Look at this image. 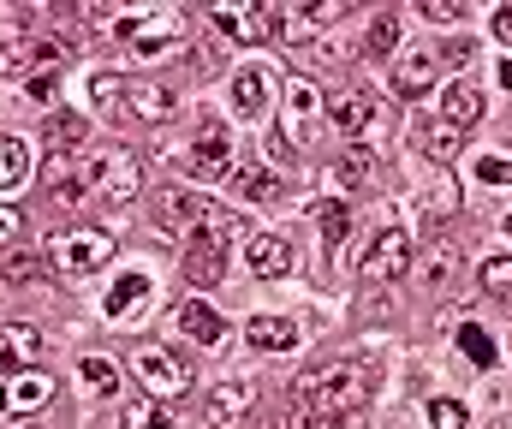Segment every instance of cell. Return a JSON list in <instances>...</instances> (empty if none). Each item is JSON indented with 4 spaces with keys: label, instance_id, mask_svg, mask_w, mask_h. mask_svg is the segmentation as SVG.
I'll return each mask as SVG.
<instances>
[{
    "label": "cell",
    "instance_id": "e0dca14e",
    "mask_svg": "<svg viewBox=\"0 0 512 429\" xmlns=\"http://www.w3.org/2000/svg\"><path fill=\"white\" fill-rule=\"evenodd\" d=\"M173 322H179V334H185V340H197V346H209V352L227 340V322H221V310H209L203 298H185Z\"/></svg>",
    "mask_w": 512,
    "mask_h": 429
},
{
    "label": "cell",
    "instance_id": "f546056e",
    "mask_svg": "<svg viewBox=\"0 0 512 429\" xmlns=\"http://www.w3.org/2000/svg\"><path fill=\"white\" fill-rule=\"evenodd\" d=\"M316 215H322L328 245L340 251V245H346V233H352V209H346V197H322V203H316Z\"/></svg>",
    "mask_w": 512,
    "mask_h": 429
},
{
    "label": "cell",
    "instance_id": "f6af8a7d",
    "mask_svg": "<svg viewBox=\"0 0 512 429\" xmlns=\"http://www.w3.org/2000/svg\"><path fill=\"white\" fill-rule=\"evenodd\" d=\"M495 36H501V42H512V6H501V12H495Z\"/></svg>",
    "mask_w": 512,
    "mask_h": 429
},
{
    "label": "cell",
    "instance_id": "ab89813d",
    "mask_svg": "<svg viewBox=\"0 0 512 429\" xmlns=\"http://www.w3.org/2000/svg\"><path fill=\"white\" fill-rule=\"evenodd\" d=\"M0 263H6V275H12V281H42V263H36L30 251H6Z\"/></svg>",
    "mask_w": 512,
    "mask_h": 429
},
{
    "label": "cell",
    "instance_id": "83f0119b",
    "mask_svg": "<svg viewBox=\"0 0 512 429\" xmlns=\"http://www.w3.org/2000/svg\"><path fill=\"white\" fill-rule=\"evenodd\" d=\"M78 382H84L90 394H114V388H120V364L90 352V358H78Z\"/></svg>",
    "mask_w": 512,
    "mask_h": 429
},
{
    "label": "cell",
    "instance_id": "f1b7e54d",
    "mask_svg": "<svg viewBox=\"0 0 512 429\" xmlns=\"http://www.w3.org/2000/svg\"><path fill=\"white\" fill-rule=\"evenodd\" d=\"M417 138H423V149H429L435 161H453V155L465 149V132H459V126H447V120H429Z\"/></svg>",
    "mask_w": 512,
    "mask_h": 429
},
{
    "label": "cell",
    "instance_id": "cb8c5ba5",
    "mask_svg": "<svg viewBox=\"0 0 512 429\" xmlns=\"http://www.w3.org/2000/svg\"><path fill=\"white\" fill-rule=\"evenodd\" d=\"M126 108L137 114V120L155 126V120L173 114V90H167V84H126Z\"/></svg>",
    "mask_w": 512,
    "mask_h": 429
},
{
    "label": "cell",
    "instance_id": "ac0fdd59",
    "mask_svg": "<svg viewBox=\"0 0 512 429\" xmlns=\"http://www.w3.org/2000/svg\"><path fill=\"white\" fill-rule=\"evenodd\" d=\"M215 24L227 30V36H239V42H268L274 36V6H221L215 12Z\"/></svg>",
    "mask_w": 512,
    "mask_h": 429
},
{
    "label": "cell",
    "instance_id": "74e56055",
    "mask_svg": "<svg viewBox=\"0 0 512 429\" xmlns=\"http://www.w3.org/2000/svg\"><path fill=\"white\" fill-rule=\"evenodd\" d=\"M423 209H429V215H441V209L453 215V209H459V185H453V179H441V185H429V191H423Z\"/></svg>",
    "mask_w": 512,
    "mask_h": 429
},
{
    "label": "cell",
    "instance_id": "bcb514c9",
    "mask_svg": "<svg viewBox=\"0 0 512 429\" xmlns=\"http://www.w3.org/2000/svg\"><path fill=\"white\" fill-rule=\"evenodd\" d=\"M501 84L512 90V60H501Z\"/></svg>",
    "mask_w": 512,
    "mask_h": 429
},
{
    "label": "cell",
    "instance_id": "4316f807",
    "mask_svg": "<svg viewBox=\"0 0 512 429\" xmlns=\"http://www.w3.org/2000/svg\"><path fill=\"white\" fill-rule=\"evenodd\" d=\"M24 179H30V143L0 138V191H18Z\"/></svg>",
    "mask_w": 512,
    "mask_h": 429
},
{
    "label": "cell",
    "instance_id": "5b68a950",
    "mask_svg": "<svg viewBox=\"0 0 512 429\" xmlns=\"http://www.w3.org/2000/svg\"><path fill=\"white\" fill-rule=\"evenodd\" d=\"M48 263H54V275H66V281L96 275V269H108V263H114V239H108V233H96V227L54 233V239H48Z\"/></svg>",
    "mask_w": 512,
    "mask_h": 429
},
{
    "label": "cell",
    "instance_id": "e575fe53",
    "mask_svg": "<svg viewBox=\"0 0 512 429\" xmlns=\"http://www.w3.org/2000/svg\"><path fill=\"white\" fill-rule=\"evenodd\" d=\"M24 233H30V221H24V209H12V203H0V257H6V251H12V245L24 239Z\"/></svg>",
    "mask_w": 512,
    "mask_h": 429
},
{
    "label": "cell",
    "instance_id": "1f68e13d",
    "mask_svg": "<svg viewBox=\"0 0 512 429\" xmlns=\"http://www.w3.org/2000/svg\"><path fill=\"white\" fill-rule=\"evenodd\" d=\"M90 102L114 114V108L126 102V78H114V72H90Z\"/></svg>",
    "mask_w": 512,
    "mask_h": 429
},
{
    "label": "cell",
    "instance_id": "9a60e30c",
    "mask_svg": "<svg viewBox=\"0 0 512 429\" xmlns=\"http://www.w3.org/2000/svg\"><path fill=\"white\" fill-rule=\"evenodd\" d=\"M268 96H274V84H268L262 66H239V72H233V114H239V120H262V114L274 108Z\"/></svg>",
    "mask_w": 512,
    "mask_h": 429
},
{
    "label": "cell",
    "instance_id": "d6986e66",
    "mask_svg": "<svg viewBox=\"0 0 512 429\" xmlns=\"http://www.w3.org/2000/svg\"><path fill=\"white\" fill-rule=\"evenodd\" d=\"M441 120L447 126H477L483 120V84H471V78H453L447 90H441Z\"/></svg>",
    "mask_w": 512,
    "mask_h": 429
},
{
    "label": "cell",
    "instance_id": "d4e9b609",
    "mask_svg": "<svg viewBox=\"0 0 512 429\" xmlns=\"http://www.w3.org/2000/svg\"><path fill=\"white\" fill-rule=\"evenodd\" d=\"M233 197H245V203H274V197H280V173H274V167H239V173H233Z\"/></svg>",
    "mask_w": 512,
    "mask_h": 429
},
{
    "label": "cell",
    "instance_id": "30bf717a",
    "mask_svg": "<svg viewBox=\"0 0 512 429\" xmlns=\"http://www.w3.org/2000/svg\"><path fill=\"white\" fill-rule=\"evenodd\" d=\"M251 406H256V382L251 376H221V382L209 388V412H203V418H209V429H233Z\"/></svg>",
    "mask_w": 512,
    "mask_h": 429
},
{
    "label": "cell",
    "instance_id": "4fadbf2b",
    "mask_svg": "<svg viewBox=\"0 0 512 429\" xmlns=\"http://www.w3.org/2000/svg\"><path fill=\"white\" fill-rule=\"evenodd\" d=\"M42 358V328L30 322H0V376H18L24 364Z\"/></svg>",
    "mask_w": 512,
    "mask_h": 429
},
{
    "label": "cell",
    "instance_id": "8992f818",
    "mask_svg": "<svg viewBox=\"0 0 512 429\" xmlns=\"http://www.w3.org/2000/svg\"><path fill=\"white\" fill-rule=\"evenodd\" d=\"M131 370L143 376L149 400H179V394H191V388H197L191 364H185L179 352H167V346H143V352L131 358Z\"/></svg>",
    "mask_w": 512,
    "mask_h": 429
},
{
    "label": "cell",
    "instance_id": "6da1fadb",
    "mask_svg": "<svg viewBox=\"0 0 512 429\" xmlns=\"http://www.w3.org/2000/svg\"><path fill=\"white\" fill-rule=\"evenodd\" d=\"M370 382H376L370 364H358V358H322V364H310L292 388H298V412H310V418H322V424H340V418L364 412Z\"/></svg>",
    "mask_w": 512,
    "mask_h": 429
},
{
    "label": "cell",
    "instance_id": "ba28073f",
    "mask_svg": "<svg viewBox=\"0 0 512 429\" xmlns=\"http://www.w3.org/2000/svg\"><path fill=\"white\" fill-rule=\"evenodd\" d=\"M405 269H411V239H405L399 227H387V233H376V239H370V251L358 257V281H370V286L399 281Z\"/></svg>",
    "mask_w": 512,
    "mask_h": 429
},
{
    "label": "cell",
    "instance_id": "c3c4849f",
    "mask_svg": "<svg viewBox=\"0 0 512 429\" xmlns=\"http://www.w3.org/2000/svg\"><path fill=\"white\" fill-rule=\"evenodd\" d=\"M507 233H512V221H507Z\"/></svg>",
    "mask_w": 512,
    "mask_h": 429
},
{
    "label": "cell",
    "instance_id": "8fae6325",
    "mask_svg": "<svg viewBox=\"0 0 512 429\" xmlns=\"http://www.w3.org/2000/svg\"><path fill=\"white\" fill-rule=\"evenodd\" d=\"M328 120H334L346 138H370L376 120H382V102H376L370 90H340V96L328 102Z\"/></svg>",
    "mask_w": 512,
    "mask_h": 429
},
{
    "label": "cell",
    "instance_id": "d590c367",
    "mask_svg": "<svg viewBox=\"0 0 512 429\" xmlns=\"http://www.w3.org/2000/svg\"><path fill=\"white\" fill-rule=\"evenodd\" d=\"M120 418H126V429H167L161 424V400H131Z\"/></svg>",
    "mask_w": 512,
    "mask_h": 429
},
{
    "label": "cell",
    "instance_id": "5bb4252c",
    "mask_svg": "<svg viewBox=\"0 0 512 429\" xmlns=\"http://www.w3.org/2000/svg\"><path fill=\"white\" fill-rule=\"evenodd\" d=\"M245 263H251L256 281H280V275H292V245L280 233H251L245 239Z\"/></svg>",
    "mask_w": 512,
    "mask_h": 429
},
{
    "label": "cell",
    "instance_id": "7a4b0ae2",
    "mask_svg": "<svg viewBox=\"0 0 512 429\" xmlns=\"http://www.w3.org/2000/svg\"><path fill=\"white\" fill-rule=\"evenodd\" d=\"M84 161V197H102V203H131L137 185H143V161L126 143H108V149H90L78 155Z\"/></svg>",
    "mask_w": 512,
    "mask_h": 429
},
{
    "label": "cell",
    "instance_id": "b9f144b4",
    "mask_svg": "<svg viewBox=\"0 0 512 429\" xmlns=\"http://www.w3.org/2000/svg\"><path fill=\"white\" fill-rule=\"evenodd\" d=\"M268 429H334V424H322V418H310V412H298V406H292V412H280Z\"/></svg>",
    "mask_w": 512,
    "mask_h": 429
},
{
    "label": "cell",
    "instance_id": "7c38bea8",
    "mask_svg": "<svg viewBox=\"0 0 512 429\" xmlns=\"http://www.w3.org/2000/svg\"><path fill=\"white\" fill-rule=\"evenodd\" d=\"M209 215H215V203L197 197V191H161V197H155V221H161L167 233H197Z\"/></svg>",
    "mask_w": 512,
    "mask_h": 429
},
{
    "label": "cell",
    "instance_id": "7dc6e473",
    "mask_svg": "<svg viewBox=\"0 0 512 429\" xmlns=\"http://www.w3.org/2000/svg\"><path fill=\"white\" fill-rule=\"evenodd\" d=\"M6 406H12V400H6V382H0V412H6Z\"/></svg>",
    "mask_w": 512,
    "mask_h": 429
},
{
    "label": "cell",
    "instance_id": "836d02e7",
    "mask_svg": "<svg viewBox=\"0 0 512 429\" xmlns=\"http://www.w3.org/2000/svg\"><path fill=\"white\" fill-rule=\"evenodd\" d=\"M477 281H483V292H501V298H512V257H489V263L477 269Z\"/></svg>",
    "mask_w": 512,
    "mask_h": 429
},
{
    "label": "cell",
    "instance_id": "277c9868",
    "mask_svg": "<svg viewBox=\"0 0 512 429\" xmlns=\"http://www.w3.org/2000/svg\"><path fill=\"white\" fill-rule=\"evenodd\" d=\"M114 30L126 36L143 60H155V54H167V48H179V42H185L191 18H185L179 6H155V12H126V18H114Z\"/></svg>",
    "mask_w": 512,
    "mask_h": 429
},
{
    "label": "cell",
    "instance_id": "7bdbcfd3",
    "mask_svg": "<svg viewBox=\"0 0 512 429\" xmlns=\"http://www.w3.org/2000/svg\"><path fill=\"white\" fill-rule=\"evenodd\" d=\"M459 12L465 6H453V0H423V18L429 24H459Z\"/></svg>",
    "mask_w": 512,
    "mask_h": 429
},
{
    "label": "cell",
    "instance_id": "44dd1931",
    "mask_svg": "<svg viewBox=\"0 0 512 429\" xmlns=\"http://www.w3.org/2000/svg\"><path fill=\"white\" fill-rule=\"evenodd\" d=\"M245 340H251V352H292L304 334H298L292 316H251L245 322Z\"/></svg>",
    "mask_w": 512,
    "mask_h": 429
},
{
    "label": "cell",
    "instance_id": "4dcf8cb0",
    "mask_svg": "<svg viewBox=\"0 0 512 429\" xmlns=\"http://www.w3.org/2000/svg\"><path fill=\"white\" fill-rule=\"evenodd\" d=\"M405 42V18L399 12H376L370 18V54H393Z\"/></svg>",
    "mask_w": 512,
    "mask_h": 429
},
{
    "label": "cell",
    "instance_id": "2e32d148",
    "mask_svg": "<svg viewBox=\"0 0 512 429\" xmlns=\"http://www.w3.org/2000/svg\"><path fill=\"white\" fill-rule=\"evenodd\" d=\"M149 292H155V281L143 275V269H126L120 281L108 286V298H102V310H108V322H131L143 304H149Z\"/></svg>",
    "mask_w": 512,
    "mask_h": 429
},
{
    "label": "cell",
    "instance_id": "ee69618b",
    "mask_svg": "<svg viewBox=\"0 0 512 429\" xmlns=\"http://www.w3.org/2000/svg\"><path fill=\"white\" fill-rule=\"evenodd\" d=\"M471 54H477V48H471V42H465V36H453V42H447V66H465V60H471Z\"/></svg>",
    "mask_w": 512,
    "mask_h": 429
},
{
    "label": "cell",
    "instance_id": "60d3db41",
    "mask_svg": "<svg viewBox=\"0 0 512 429\" xmlns=\"http://www.w3.org/2000/svg\"><path fill=\"white\" fill-rule=\"evenodd\" d=\"M24 90H30V96H36V102H54V96H60V72H54V66H48V72H36V78H30V84H24Z\"/></svg>",
    "mask_w": 512,
    "mask_h": 429
},
{
    "label": "cell",
    "instance_id": "d6a6232c",
    "mask_svg": "<svg viewBox=\"0 0 512 429\" xmlns=\"http://www.w3.org/2000/svg\"><path fill=\"white\" fill-rule=\"evenodd\" d=\"M459 346H465V358H471V364H483V370L495 364V340H489L477 322H465V328H459Z\"/></svg>",
    "mask_w": 512,
    "mask_h": 429
},
{
    "label": "cell",
    "instance_id": "8d00e7d4",
    "mask_svg": "<svg viewBox=\"0 0 512 429\" xmlns=\"http://www.w3.org/2000/svg\"><path fill=\"white\" fill-rule=\"evenodd\" d=\"M477 179L483 185H512V155H477Z\"/></svg>",
    "mask_w": 512,
    "mask_h": 429
},
{
    "label": "cell",
    "instance_id": "7402d4cb",
    "mask_svg": "<svg viewBox=\"0 0 512 429\" xmlns=\"http://www.w3.org/2000/svg\"><path fill=\"white\" fill-rule=\"evenodd\" d=\"M316 108H322L316 84H310V78H292V84H286V132H292V138H304V132H310V120H316Z\"/></svg>",
    "mask_w": 512,
    "mask_h": 429
},
{
    "label": "cell",
    "instance_id": "52a82bcc",
    "mask_svg": "<svg viewBox=\"0 0 512 429\" xmlns=\"http://www.w3.org/2000/svg\"><path fill=\"white\" fill-rule=\"evenodd\" d=\"M179 167H185L191 179H203V185L221 179V173L233 167V138H227V126H221V120H203L197 138L179 149Z\"/></svg>",
    "mask_w": 512,
    "mask_h": 429
},
{
    "label": "cell",
    "instance_id": "603a6c76",
    "mask_svg": "<svg viewBox=\"0 0 512 429\" xmlns=\"http://www.w3.org/2000/svg\"><path fill=\"white\" fill-rule=\"evenodd\" d=\"M42 138L54 143V155H72L78 143L90 138V120H84V114H72V108H54V114H48V126H42Z\"/></svg>",
    "mask_w": 512,
    "mask_h": 429
},
{
    "label": "cell",
    "instance_id": "484cf974",
    "mask_svg": "<svg viewBox=\"0 0 512 429\" xmlns=\"http://www.w3.org/2000/svg\"><path fill=\"white\" fill-rule=\"evenodd\" d=\"M6 400H12V406H24V412H36V406H48V400H54V376H42V370L12 376V382H6Z\"/></svg>",
    "mask_w": 512,
    "mask_h": 429
},
{
    "label": "cell",
    "instance_id": "3957f363",
    "mask_svg": "<svg viewBox=\"0 0 512 429\" xmlns=\"http://www.w3.org/2000/svg\"><path fill=\"white\" fill-rule=\"evenodd\" d=\"M233 233H239V221H233L227 209H215L197 233H185V275H191V286H215L227 275V245H233Z\"/></svg>",
    "mask_w": 512,
    "mask_h": 429
},
{
    "label": "cell",
    "instance_id": "f35d334b",
    "mask_svg": "<svg viewBox=\"0 0 512 429\" xmlns=\"http://www.w3.org/2000/svg\"><path fill=\"white\" fill-rule=\"evenodd\" d=\"M429 424L435 429H465V406H459V400H429Z\"/></svg>",
    "mask_w": 512,
    "mask_h": 429
},
{
    "label": "cell",
    "instance_id": "ffe728a7",
    "mask_svg": "<svg viewBox=\"0 0 512 429\" xmlns=\"http://www.w3.org/2000/svg\"><path fill=\"white\" fill-rule=\"evenodd\" d=\"M42 185L54 203H84V161L78 155H48L42 161Z\"/></svg>",
    "mask_w": 512,
    "mask_h": 429
},
{
    "label": "cell",
    "instance_id": "9c48e42d",
    "mask_svg": "<svg viewBox=\"0 0 512 429\" xmlns=\"http://www.w3.org/2000/svg\"><path fill=\"white\" fill-rule=\"evenodd\" d=\"M435 78H441V54H429V48H405V54L393 60V96H399V102L429 96Z\"/></svg>",
    "mask_w": 512,
    "mask_h": 429
}]
</instances>
